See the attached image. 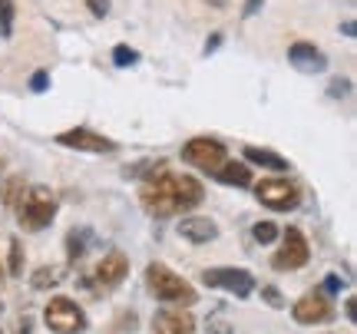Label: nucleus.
<instances>
[{
    "label": "nucleus",
    "instance_id": "f257e3e1",
    "mask_svg": "<svg viewBox=\"0 0 357 334\" xmlns=\"http://www.w3.org/2000/svg\"><path fill=\"white\" fill-rule=\"evenodd\" d=\"M142 206L149 215L155 219H169V215H178V212H189L202 202V182L192 179V176H176L169 172L166 162H155V172L146 176V185H142Z\"/></svg>",
    "mask_w": 357,
    "mask_h": 334
},
{
    "label": "nucleus",
    "instance_id": "f03ea898",
    "mask_svg": "<svg viewBox=\"0 0 357 334\" xmlns=\"http://www.w3.org/2000/svg\"><path fill=\"white\" fill-rule=\"evenodd\" d=\"M146 282H149V288L155 291L159 301H169V305H178V308H189V305L199 301V298H195V288H192L185 278H178L172 268H166L162 261H153V265L146 268Z\"/></svg>",
    "mask_w": 357,
    "mask_h": 334
},
{
    "label": "nucleus",
    "instance_id": "7ed1b4c3",
    "mask_svg": "<svg viewBox=\"0 0 357 334\" xmlns=\"http://www.w3.org/2000/svg\"><path fill=\"white\" fill-rule=\"evenodd\" d=\"M17 215H20V225L26 231H40L50 225V219L56 215V195L43 185H33L30 192L17 202Z\"/></svg>",
    "mask_w": 357,
    "mask_h": 334
},
{
    "label": "nucleus",
    "instance_id": "20e7f679",
    "mask_svg": "<svg viewBox=\"0 0 357 334\" xmlns=\"http://www.w3.org/2000/svg\"><path fill=\"white\" fill-rule=\"evenodd\" d=\"M43 318H47V328L53 334H79L86 328V314L79 308L73 298H50V305L43 311Z\"/></svg>",
    "mask_w": 357,
    "mask_h": 334
},
{
    "label": "nucleus",
    "instance_id": "39448f33",
    "mask_svg": "<svg viewBox=\"0 0 357 334\" xmlns=\"http://www.w3.org/2000/svg\"><path fill=\"white\" fill-rule=\"evenodd\" d=\"M225 159H229L225 146H222L218 139H208V136H195V139H189L185 146H182V162L202 169V172H212V176L222 169Z\"/></svg>",
    "mask_w": 357,
    "mask_h": 334
},
{
    "label": "nucleus",
    "instance_id": "423d86ee",
    "mask_svg": "<svg viewBox=\"0 0 357 334\" xmlns=\"http://www.w3.org/2000/svg\"><path fill=\"white\" fill-rule=\"evenodd\" d=\"M307 258H311V248H307V238L301 235V229L291 225V229L281 231V248L275 252L271 265L278 271H294L301 265H307Z\"/></svg>",
    "mask_w": 357,
    "mask_h": 334
},
{
    "label": "nucleus",
    "instance_id": "0eeeda50",
    "mask_svg": "<svg viewBox=\"0 0 357 334\" xmlns=\"http://www.w3.org/2000/svg\"><path fill=\"white\" fill-rule=\"evenodd\" d=\"M255 195L261 206H268L271 212H288L301 202V192H298V185L288 179H261L255 185Z\"/></svg>",
    "mask_w": 357,
    "mask_h": 334
},
{
    "label": "nucleus",
    "instance_id": "6e6552de",
    "mask_svg": "<svg viewBox=\"0 0 357 334\" xmlns=\"http://www.w3.org/2000/svg\"><path fill=\"white\" fill-rule=\"evenodd\" d=\"M202 282L208 288H225L235 298H248L255 291V278H252V271L245 268H208L202 275Z\"/></svg>",
    "mask_w": 357,
    "mask_h": 334
},
{
    "label": "nucleus",
    "instance_id": "1a4fd4ad",
    "mask_svg": "<svg viewBox=\"0 0 357 334\" xmlns=\"http://www.w3.org/2000/svg\"><path fill=\"white\" fill-rule=\"evenodd\" d=\"M129 275V258L123 252H109L100 258V265L93 268V288L96 291H109Z\"/></svg>",
    "mask_w": 357,
    "mask_h": 334
},
{
    "label": "nucleus",
    "instance_id": "9d476101",
    "mask_svg": "<svg viewBox=\"0 0 357 334\" xmlns=\"http://www.w3.org/2000/svg\"><path fill=\"white\" fill-rule=\"evenodd\" d=\"M56 142L60 146H66V149H83V153H116V142L106 139V136H100V132H93V129L79 126V129H66V132H60L56 136Z\"/></svg>",
    "mask_w": 357,
    "mask_h": 334
},
{
    "label": "nucleus",
    "instance_id": "9b49d317",
    "mask_svg": "<svg viewBox=\"0 0 357 334\" xmlns=\"http://www.w3.org/2000/svg\"><path fill=\"white\" fill-rule=\"evenodd\" d=\"M331 301L324 291H307L301 301H294V321L298 324H321V321H331Z\"/></svg>",
    "mask_w": 357,
    "mask_h": 334
},
{
    "label": "nucleus",
    "instance_id": "f8f14e48",
    "mask_svg": "<svg viewBox=\"0 0 357 334\" xmlns=\"http://www.w3.org/2000/svg\"><path fill=\"white\" fill-rule=\"evenodd\" d=\"M288 60H291V66H294V70H301V73H321V70L328 66L324 53H321L314 43H307V40H298V43H291Z\"/></svg>",
    "mask_w": 357,
    "mask_h": 334
},
{
    "label": "nucleus",
    "instance_id": "ddd939ff",
    "mask_svg": "<svg viewBox=\"0 0 357 334\" xmlns=\"http://www.w3.org/2000/svg\"><path fill=\"white\" fill-rule=\"evenodd\" d=\"M155 334H195V321H192L189 311L182 308H166L153 318Z\"/></svg>",
    "mask_w": 357,
    "mask_h": 334
},
{
    "label": "nucleus",
    "instance_id": "4468645a",
    "mask_svg": "<svg viewBox=\"0 0 357 334\" xmlns=\"http://www.w3.org/2000/svg\"><path fill=\"white\" fill-rule=\"evenodd\" d=\"M178 235L192 245H205V242L215 238L218 229H215V222L212 219H182L178 222Z\"/></svg>",
    "mask_w": 357,
    "mask_h": 334
},
{
    "label": "nucleus",
    "instance_id": "2eb2a0df",
    "mask_svg": "<svg viewBox=\"0 0 357 334\" xmlns=\"http://www.w3.org/2000/svg\"><path fill=\"white\" fill-rule=\"evenodd\" d=\"M218 182H225V185H238V189H245V185H252V169L245 166V162H222V169L215 172Z\"/></svg>",
    "mask_w": 357,
    "mask_h": 334
},
{
    "label": "nucleus",
    "instance_id": "dca6fc26",
    "mask_svg": "<svg viewBox=\"0 0 357 334\" xmlns=\"http://www.w3.org/2000/svg\"><path fill=\"white\" fill-rule=\"evenodd\" d=\"M245 159L252 166H265V169H275V172H284L288 169V159H281L278 153H268V149H258V146H248L245 149Z\"/></svg>",
    "mask_w": 357,
    "mask_h": 334
},
{
    "label": "nucleus",
    "instance_id": "f3484780",
    "mask_svg": "<svg viewBox=\"0 0 357 334\" xmlns=\"http://www.w3.org/2000/svg\"><path fill=\"white\" fill-rule=\"evenodd\" d=\"M66 271L60 268V265H43V268H37V275L30 278V284L37 288V291H47V288H56V284H63Z\"/></svg>",
    "mask_w": 357,
    "mask_h": 334
},
{
    "label": "nucleus",
    "instance_id": "a211bd4d",
    "mask_svg": "<svg viewBox=\"0 0 357 334\" xmlns=\"http://www.w3.org/2000/svg\"><path fill=\"white\" fill-rule=\"evenodd\" d=\"M86 242H89V231L86 229L70 231V235H66V255L73 258V261H77V258H83V255H86Z\"/></svg>",
    "mask_w": 357,
    "mask_h": 334
},
{
    "label": "nucleus",
    "instance_id": "6ab92c4d",
    "mask_svg": "<svg viewBox=\"0 0 357 334\" xmlns=\"http://www.w3.org/2000/svg\"><path fill=\"white\" fill-rule=\"evenodd\" d=\"M13 33V0H0V37L7 40Z\"/></svg>",
    "mask_w": 357,
    "mask_h": 334
},
{
    "label": "nucleus",
    "instance_id": "aec40b11",
    "mask_svg": "<svg viewBox=\"0 0 357 334\" xmlns=\"http://www.w3.org/2000/svg\"><path fill=\"white\" fill-rule=\"evenodd\" d=\"M113 63L116 66H136L139 63V53L132 50V47H126V43H119L113 50Z\"/></svg>",
    "mask_w": 357,
    "mask_h": 334
},
{
    "label": "nucleus",
    "instance_id": "412c9836",
    "mask_svg": "<svg viewBox=\"0 0 357 334\" xmlns=\"http://www.w3.org/2000/svg\"><path fill=\"white\" fill-rule=\"evenodd\" d=\"M20 192H24V179H10L7 185H3V206L17 208V202H20Z\"/></svg>",
    "mask_w": 357,
    "mask_h": 334
},
{
    "label": "nucleus",
    "instance_id": "4be33fe9",
    "mask_svg": "<svg viewBox=\"0 0 357 334\" xmlns=\"http://www.w3.org/2000/svg\"><path fill=\"white\" fill-rule=\"evenodd\" d=\"M24 271V245L20 238H10V275H20Z\"/></svg>",
    "mask_w": 357,
    "mask_h": 334
},
{
    "label": "nucleus",
    "instance_id": "5701e85b",
    "mask_svg": "<svg viewBox=\"0 0 357 334\" xmlns=\"http://www.w3.org/2000/svg\"><path fill=\"white\" fill-rule=\"evenodd\" d=\"M252 235H255V242L268 245V242H275V238H278V229H275L271 222H258V225H255V231H252Z\"/></svg>",
    "mask_w": 357,
    "mask_h": 334
},
{
    "label": "nucleus",
    "instance_id": "b1692460",
    "mask_svg": "<svg viewBox=\"0 0 357 334\" xmlns=\"http://www.w3.org/2000/svg\"><path fill=\"white\" fill-rule=\"evenodd\" d=\"M47 86H50V73H47V70H37V73L30 77V90H33V93H43Z\"/></svg>",
    "mask_w": 357,
    "mask_h": 334
},
{
    "label": "nucleus",
    "instance_id": "393cba45",
    "mask_svg": "<svg viewBox=\"0 0 357 334\" xmlns=\"http://www.w3.org/2000/svg\"><path fill=\"white\" fill-rule=\"evenodd\" d=\"M261 295H265V301L271 308H284V298H281L278 288H261Z\"/></svg>",
    "mask_w": 357,
    "mask_h": 334
},
{
    "label": "nucleus",
    "instance_id": "a878e982",
    "mask_svg": "<svg viewBox=\"0 0 357 334\" xmlns=\"http://www.w3.org/2000/svg\"><path fill=\"white\" fill-rule=\"evenodd\" d=\"M89 10H93V17H106L109 13V0H86Z\"/></svg>",
    "mask_w": 357,
    "mask_h": 334
},
{
    "label": "nucleus",
    "instance_id": "bb28decb",
    "mask_svg": "<svg viewBox=\"0 0 357 334\" xmlns=\"http://www.w3.org/2000/svg\"><path fill=\"white\" fill-rule=\"evenodd\" d=\"M13 334H33V318H17V324H13Z\"/></svg>",
    "mask_w": 357,
    "mask_h": 334
},
{
    "label": "nucleus",
    "instance_id": "cd10ccee",
    "mask_svg": "<svg viewBox=\"0 0 357 334\" xmlns=\"http://www.w3.org/2000/svg\"><path fill=\"white\" fill-rule=\"evenodd\" d=\"M351 93V79H334L331 83V96H347Z\"/></svg>",
    "mask_w": 357,
    "mask_h": 334
},
{
    "label": "nucleus",
    "instance_id": "c85d7f7f",
    "mask_svg": "<svg viewBox=\"0 0 357 334\" xmlns=\"http://www.w3.org/2000/svg\"><path fill=\"white\" fill-rule=\"evenodd\" d=\"M208 334H231V328L225 321H218V318H215V321H208Z\"/></svg>",
    "mask_w": 357,
    "mask_h": 334
},
{
    "label": "nucleus",
    "instance_id": "c756f323",
    "mask_svg": "<svg viewBox=\"0 0 357 334\" xmlns=\"http://www.w3.org/2000/svg\"><path fill=\"white\" fill-rule=\"evenodd\" d=\"M261 3H265V0H245V10L242 13H245V17H255Z\"/></svg>",
    "mask_w": 357,
    "mask_h": 334
},
{
    "label": "nucleus",
    "instance_id": "7c9ffc66",
    "mask_svg": "<svg viewBox=\"0 0 357 334\" xmlns=\"http://www.w3.org/2000/svg\"><path fill=\"white\" fill-rule=\"evenodd\" d=\"M218 43H222V33H212V40L205 43V53H215V50H218Z\"/></svg>",
    "mask_w": 357,
    "mask_h": 334
},
{
    "label": "nucleus",
    "instance_id": "2f4dec72",
    "mask_svg": "<svg viewBox=\"0 0 357 334\" xmlns=\"http://www.w3.org/2000/svg\"><path fill=\"white\" fill-rule=\"evenodd\" d=\"M337 288H341V278H328V282H324V291H337Z\"/></svg>",
    "mask_w": 357,
    "mask_h": 334
},
{
    "label": "nucleus",
    "instance_id": "473e14b6",
    "mask_svg": "<svg viewBox=\"0 0 357 334\" xmlns=\"http://www.w3.org/2000/svg\"><path fill=\"white\" fill-rule=\"evenodd\" d=\"M0 284H3V271H0Z\"/></svg>",
    "mask_w": 357,
    "mask_h": 334
},
{
    "label": "nucleus",
    "instance_id": "72a5a7b5",
    "mask_svg": "<svg viewBox=\"0 0 357 334\" xmlns=\"http://www.w3.org/2000/svg\"><path fill=\"white\" fill-rule=\"evenodd\" d=\"M0 311H3V305H0Z\"/></svg>",
    "mask_w": 357,
    "mask_h": 334
},
{
    "label": "nucleus",
    "instance_id": "f704fd0d",
    "mask_svg": "<svg viewBox=\"0 0 357 334\" xmlns=\"http://www.w3.org/2000/svg\"><path fill=\"white\" fill-rule=\"evenodd\" d=\"M0 334H3V331H0Z\"/></svg>",
    "mask_w": 357,
    "mask_h": 334
}]
</instances>
